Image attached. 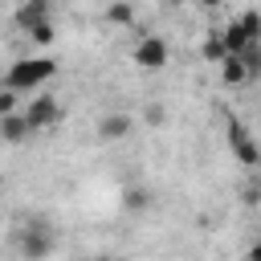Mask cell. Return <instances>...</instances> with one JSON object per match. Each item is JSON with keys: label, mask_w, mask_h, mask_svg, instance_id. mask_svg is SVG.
Masks as SVG:
<instances>
[{"label": "cell", "mask_w": 261, "mask_h": 261, "mask_svg": "<svg viewBox=\"0 0 261 261\" xmlns=\"http://www.w3.org/2000/svg\"><path fill=\"white\" fill-rule=\"evenodd\" d=\"M216 37H220V45H224L228 57H241V53L249 49V37H245V29H241L237 20H228L224 29H216Z\"/></svg>", "instance_id": "cell-8"}, {"label": "cell", "mask_w": 261, "mask_h": 261, "mask_svg": "<svg viewBox=\"0 0 261 261\" xmlns=\"http://www.w3.org/2000/svg\"><path fill=\"white\" fill-rule=\"evenodd\" d=\"M130 130H135V118H130V114H122V110H114V114H102V118H98V139H102V143H122Z\"/></svg>", "instance_id": "cell-6"}, {"label": "cell", "mask_w": 261, "mask_h": 261, "mask_svg": "<svg viewBox=\"0 0 261 261\" xmlns=\"http://www.w3.org/2000/svg\"><path fill=\"white\" fill-rule=\"evenodd\" d=\"M0 220H4V208H0Z\"/></svg>", "instance_id": "cell-21"}, {"label": "cell", "mask_w": 261, "mask_h": 261, "mask_svg": "<svg viewBox=\"0 0 261 261\" xmlns=\"http://www.w3.org/2000/svg\"><path fill=\"white\" fill-rule=\"evenodd\" d=\"M237 24L245 29L249 45H261V12H257V8H245V12L237 16Z\"/></svg>", "instance_id": "cell-11"}, {"label": "cell", "mask_w": 261, "mask_h": 261, "mask_svg": "<svg viewBox=\"0 0 261 261\" xmlns=\"http://www.w3.org/2000/svg\"><path fill=\"white\" fill-rule=\"evenodd\" d=\"M20 114H24L29 130H45V126L61 122V102H57L53 94H33V98H29V106H24Z\"/></svg>", "instance_id": "cell-4"}, {"label": "cell", "mask_w": 261, "mask_h": 261, "mask_svg": "<svg viewBox=\"0 0 261 261\" xmlns=\"http://www.w3.org/2000/svg\"><path fill=\"white\" fill-rule=\"evenodd\" d=\"M106 20H114V24H135V4H110L106 8Z\"/></svg>", "instance_id": "cell-12"}, {"label": "cell", "mask_w": 261, "mask_h": 261, "mask_svg": "<svg viewBox=\"0 0 261 261\" xmlns=\"http://www.w3.org/2000/svg\"><path fill=\"white\" fill-rule=\"evenodd\" d=\"M249 257H257V261H261V245H253V249H249Z\"/></svg>", "instance_id": "cell-19"}, {"label": "cell", "mask_w": 261, "mask_h": 261, "mask_svg": "<svg viewBox=\"0 0 261 261\" xmlns=\"http://www.w3.org/2000/svg\"><path fill=\"white\" fill-rule=\"evenodd\" d=\"M49 253H53V232L45 228V220H33L20 232V257L24 261H45Z\"/></svg>", "instance_id": "cell-5"}, {"label": "cell", "mask_w": 261, "mask_h": 261, "mask_svg": "<svg viewBox=\"0 0 261 261\" xmlns=\"http://www.w3.org/2000/svg\"><path fill=\"white\" fill-rule=\"evenodd\" d=\"M16 24H20L24 33H33V29L49 24V4H45V0H24V4L16 8Z\"/></svg>", "instance_id": "cell-7"}, {"label": "cell", "mask_w": 261, "mask_h": 261, "mask_svg": "<svg viewBox=\"0 0 261 261\" xmlns=\"http://www.w3.org/2000/svg\"><path fill=\"white\" fill-rule=\"evenodd\" d=\"M245 261H257V257H249V253H245Z\"/></svg>", "instance_id": "cell-20"}, {"label": "cell", "mask_w": 261, "mask_h": 261, "mask_svg": "<svg viewBox=\"0 0 261 261\" xmlns=\"http://www.w3.org/2000/svg\"><path fill=\"white\" fill-rule=\"evenodd\" d=\"M220 82H224L228 90L245 86V82H249V69H245V61H241V57H224V61H220Z\"/></svg>", "instance_id": "cell-10"}, {"label": "cell", "mask_w": 261, "mask_h": 261, "mask_svg": "<svg viewBox=\"0 0 261 261\" xmlns=\"http://www.w3.org/2000/svg\"><path fill=\"white\" fill-rule=\"evenodd\" d=\"M143 118H147V126H159V122L167 118V110H163V106H147V114H143Z\"/></svg>", "instance_id": "cell-18"}, {"label": "cell", "mask_w": 261, "mask_h": 261, "mask_svg": "<svg viewBox=\"0 0 261 261\" xmlns=\"http://www.w3.org/2000/svg\"><path fill=\"white\" fill-rule=\"evenodd\" d=\"M33 130H29V122H24V114L16 110V114H8V118H0V139L4 143H24Z\"/></svg>", "instance_id": "cell-9"}, {"label": "cell", "mask_w": 261, "mask_h": 261, "mask_svg": "<svg viewBox=\"0 0 261 261\" xmlns=\"http://www.w3.org/2000/svg\"><path fill=\"white\" fill-rule=\"evenodd\" d=\"M204 57H208V61H216V65H220V61H224V57H228V53H224V45H220V37H216V33H212V37H208V41H204Z\"/></svg>", "instance_id": "cell-14"}, {"label": "cell", "mask_w": 261, "mask_h": 261, "mask_svg": "<svg viewBox=\"0 0 261 261\" xmlns=\"http://www.w3.org/2000/svg\"><path fill=\"white\" fill-rule=\"evenodd\" d=\"M8 114H16V94L0 90V118H8Z\"/></svg>", "instance_id": "cell-17"}, {"label": "cell", "mask_w": 261, "mask_h": 261, "mask_svg": "<svg viewBox=\"0 0 261 261\" xmlns=\"http://www.w3.org/2000/svg\"><path fill=\"white\" fill-rule=\"evenodd\" d=\"M53 77H57V61L53 57H20V61L8 65L4 90H12V94H41V86L53 82Z\"/></svg>", "instance_id": "cell-1"}, {"label": "cell", "mask_w": 261, "mask_h": 261, "mask_svg": "<svg viewBox=\"0 0 261 261\" xmlns=\"http://www.w3.org/2000/svg\"><path fill=\"white\" fill-rule=\"evenodd\" d=\"M167 57H171V49H167V41H163V37H155V33H143V37L135 41V49H130V61H135L139 69H147V73L163 69V65H167Z\"/></svg>", "instance_id": "cell-3"}, {"label": "cell", "mask_w": 261, "mask_h": 261, "mask_svg": "<svg viewBox=\"0 0 261 261\" xmlns=\"http://www.w3.org/2000/svg\"><path fill=\"white\" fill-rule=\"evenodd\" d=\"M29 37H33L37 45H53V37H57V33H53V20H49V24H41V29H33Z\"/></svg>", "instance_id": "cell-16"}, {"label": "cell", "mask_w": 261, "mask_h": 261, "mask_svg": "<svg viewBox=\"0 0 261 261\" xmlns=\"http://www.w3.org/2000/svg\"><path fill=\"white\" fill-rule=\"evenodd\" d=\"M147 204H151V196H147L143 188H130V192H126V208H135V212H143Z\"/></svg>", "instance_id": "cell-15"}, {"label": "cell", "mask_w": 261, "mask_h": 261, "mask_svg": "<svg viewBox=\"0 0 261 261\" xmlns=\"http://www.w3.org/2000/svg\"><path fill=\"white\" fill-rule=\"evenodd\" d=\"M241 61H245L249 77H257V73H261V45H249V49L241 53Z\"/></svg>", "instance_id": "cell-13"}, {"label": "cell", "mask_w": 261, "mask_h": 261, "mask_svg": "<svg viewBox=\"0 0 261 261\" xmlns=\"http://www.w3.org/2000/svg\"><path fill=\"white\" fill-rule=\"evenodd\" d=\"M224 130H228V151L237 155V163H241V167H249V171H253V167H261V143L249 135V126H245L241 118H228V122H224Z\"/></svg>", "instance_id": "cell-2"}]
</instances>
